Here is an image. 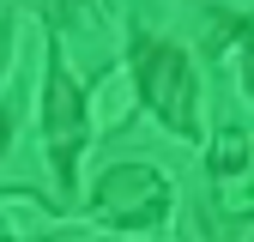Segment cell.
I'll return each mask as SVG.
<instances>
[{
  "instance_id": "obj_4",
  "label": "cell",
  "mask_w": 254,
  "mask_h": 242,
  "mask_svg": "<svg viewBox=\"0 0 254 242\" xmlns=\"http://www.w3.org/2000/svg\"><path fill=\"white\" fill-rule=\"evenodd\" d=\"M242 158H248V133H242V127H224L218 145H212V170H218V176H236V170H248Z\"/></svg>"
},
{
  "instance_id": "obj_5",
  "label": "cell",
  "mask_w": 254,
  "mask_h": 242,
  "mask_svg": "<svg viewBox=\"0 0 254 242\" xmlns=\"http://www.w3.org/2000/svg\"><path fill=\"white\" fill-rule=\"evenodd\" d=\"M6 55H12V24L0 18V73H6Z\"/></svg>"
},
{
  "instance_id": "obj_3",
  "label": "cell",
  "mask_w": 254,
  "mask_h": 242,
  "mask_svg": "<svg viewBox=\"0 0 254 242\" xmlns=\"http://www.w3.org/2000/svg\"><path fill=\"white\" fill-rule=\"evenodd\" d=\"M43 133H49V164L61 176V188H73V164L91 133V109H85V91L73 85V73L61 67V55L49 60V85H43Z\"/></svg>"
},
{
  "instance_id": "obj_1",
  "label": "cell",
  "mask_w": 254,
  "mask_h": 242,
  "mask_svg": "<svg viewBox=\"0 0 254 242\" xmlns=\"http://www.w3.org/2000/svg\"><path fill=\"white\" fill-rule=\"evenodd\" d=\"M133 97L170 133H182V139L200 133V103H194L200 85H194V67H188V55L176 43H151V37L133 43Z\"/></svg>"
},
{
  "instance_id": "obj_2",
  "label": "cell",
  "mask_w": 254,
  "mask_h": 242,
  "mask_svg": "<svg viewBox=\"0 0 254 242\" xmlns=\"http://www.w3.org/2000/svg\"><path fill=\"white\" fill-rule=\"evenodd\" d=\"M91 218L115 230H157L170 218V182L151 164H109L97 194H91Z\"/></svg>"
},
{
  "instance_id": "obj_6",
  "label": "cell",
  "mask_w": 254,
  "mask_h": 242,
  "mask_svg": "<svg viewBox=\"0 0 254 242\" xmlns=\"http://www.w3.org/2000/svg\"><path fill=\"white\" fill-rule=\"evenodd\" d=\"M242 85H248V97H254V49H248V60H242Z\"/></svg>"
},
{
  "instance_id": "obj_7",
  "label": "cell",
  "mask_w": 254,
  "mask_h": 242,
  "mask_svg": "<svg viewBox=\"0 0 254 242\" xmlns=\"http://www.w3.org/2000/svg\"><path fill=\"white\" fill-rule=\"evenodd\" d=\"M0 242H12V236H6V224H0Z\"/></svg>"
}]
</instances>
